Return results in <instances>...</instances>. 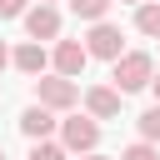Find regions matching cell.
Segmentation results:
<instances>
[{
	"label": "cell",
	"instance_id": "6da1fadb",
	"mask_svg": "<svg viewBox=\"0 0 160 160\" xmlns=\"http://www.w3.org/2000/svg\"><path fill=\"white\" fill-rule=\"evenodd\" d=\"M150 75H155V70H150V55H145V50H130V55L115 60V75H110L115 85H110V90H115V95H135V90L150 85Z\"/></svg>",
	"mask_w": 160,
	"mask_h": 160
},
{
	"label": "cell",
	"instance_id": "7a4b0ae2",
	"mask_svg": "<svg viewBox=\"0 0 160 160\" xmlns=\"http://www.w3.org/2000/svg\"><path fill=\"white\" fill-rule=\"evenodd\" d=\"M85 55H95V60H120L125 55V35H120V25H110V20H100V25H90V35H85Z\"/></svg>",
	"mask_w": 160,
	"mask_h": 160
},
{
	"label": "cell",
	"instance_id": "3957f363",
	"mask_svg": "<svg viewBox=\"0 0 160 160\" xmlns=\"http://www.w3.org/2000/svg\"><path fill=\"white\" fill-rule=\"evenodd\" d=\"M35 100H40L45 110H70V105L80 100V85L65 80V75H40V80H35Z\"/></svg>",
	"mask_w": 160,
	"mask_h": 160
},
{
	"label": "cell",
	"instance_id": "277c9868",
	"mask_svg": "<svg viewBox=\"0 0 160 160\" xmlns=\"http://www.w3.org/2000/svg\"><path fill=\"white\" fill-rule=\"evenodd\" d=\"M60 140H65V150H80V155H90V150L100 145V125H95L90 115H70V120L60 125Z\"/></svg>",
	"mask_w": 160,
	"mask_h": 160
},
{
	"label": "cell",
	"instance_id": "5b68a950",
	"mask_svg": "<svg viewBox=\"0 0 160 160\" xmlns=\"http://www.w3.org/2000/svg\"><path fill=\"white\" fill-rule=\"evenodd\" d=\"M25 30H30L35 45H40V40H55V35H60V10H55V5H35V10H25Z\"/></svg>",
	"mask_w": 160,
	"mask_h": 160
},
{
	"label": "cell",
	"instance_id": "8992f818",
	"mask_svg": "<svg viewBox=\"0 0 160 160\" xmlns=\"http://www.w3.org/2000/svg\"><path fill=\"white\" fill-rule=\"evenodd\" d=\"M85 60H90V55H85V45H80V40H60V45H55V75L75 80V75L85 70Z\"/></svg>",
	"mask_w": 160,
	"mask_h": 160
},
{
	"label": "cell",
	"instance_id": "52a82bcc",
	"mask_svg": "<svg viewBox=\"0 0 160 160\" xmlns=\"http://www.w3.org/2000/svg\"><path fill=\"white\" fill-rule=\"evenodd\" d=\"M85 110H90V120H115L120 115V95L110 85H90L85 90Z\"/></svg>",
	"mask_w": 160,
	"mask_h": 160
},
{
	"label": "cell",
	"instance_id": "ba28073f",
	"mask_svg": "<svg viewBox=\"0 0 160 160\" xmlns=\"http://www.w3.org/2000/svg\"><path fill=\"white\" fill-rule=\"evenodd\" d=\"M55 130V110H45V105H30L25 115H20V135H30V140H45Z\"/></svg>",
	"mask_w": 160,
	"mask_h": 160
},
{
	"label": "cell",
	"instance_id": "9c48e42d",
	"mask_svg": "<svg viewBox=\"0 0 160 160\" xmlns=\"http://www.w3.org/2000/svg\"><path fill=\"white\" fill-rule=\"evenodd\" d=\"M45 60H50V55H45V45H35V40H25V45L10 55V65H15V70H25V75H45Z\"/></svg>",
	"mask_w": 160,
	"mask_h": 160
},
{
	"label": "cell",
	"instance_id": "30bf717a",
	"mask_svg": "<svg viewBox=\"0 0 160 160\" xmlns=\"http://www.w3.org/2000/svg\"><path fill=\"white\" fill-rule=\"evenodd\" d=\"M135 30L140 35H150V40H160V5H135Z\"/></svg>",
	"mask_w": 160,
	"mask_h": 160
},
{
	"label": "cell",
	"instance_id": "8fae6325",
	"mask_svg": "<svg viewBox=\"0 0 160 160\" xmlns=\"http://www.w3.org/2000/svg\"><path fill=\"white\" fill-rule=\"evenodd\" d=\"M135 125H140V140H145V145H160V105H150Z\"/></svg>",
	"mask_w": 160,
	"mask_h": 160
},
{
	"label": "cell",
	"instance_id": "7c38bea8",
	"mask_svg": "<svg viewBox=\"0 0 160 160\" xmlns=\"http://www.w3.org/2000/svg\"><path fill=\"white\" fill-rule=\"evenodd\" d=\"M70 10H75L80 20H90V25H100L105 10H110V0H70Z\"/></svg>",
	"mask_w": 160,
	"mask_h": 160
},
{
	"label": "cell",
	"instance_id": "4fadbf2b",
	"mask_svg": "<svg viewBox=\"0 0 160 160\" xmlns=\"http://www.w3.org/2000/svg\"><path fill=\"white\" fill-rule=\"evenodd\" d=\"M30 160H65V145H50V140H35V145H30Z\"/></svg>",
	"mask_w": 160,
	"mask_h": 160
},
{
	"label": "cell",
	"instance_id": "5bb4252c",
	"mask_svg": "<svg viewBox=\"0 0 160 160\" xmlns=\"http://www.w3.org/2000/svg\"><path fill=\"white\" fill-rule=\"evenodd\" d=\"M120 160H160V150H155V145H145V140H135V145H125V150H120Z\"/></svg>",
	"mask_w": 160,
	"mask_h": 160
},
{
	"label": "cell",
	"instance_id": "9a60e30c",
	"mask_svg": "<svg viewBox=\"0 0 160 160\" xmlns=\"http://www.w3.org/2000/svg\"><path fill=\"white\" fill-rule=\"evenodd\" d=\"M15 15H25V0H0V20H15Z\"/></svg>",
	"mask_w": 160,
	"mask_h": 160
},
{
	"label": "cell",
	"instance_id": "2e32d148",
	"mask_svg": "<svg viewBox=\"0 0 160 160\" xmlns=\"http://www.w3.org/2000/svg\"><path fill=\"white\" fill-rule=\"evenodd\" d=\"M5 65H10V50H5V40H0V70H5Z\"/></svg>",
	"mask_w": 160,
	"mask_h": 160
},
{
	"label": "cell",
	"instance_id": "e0dca14e",
	"mask_svg": "<svg viewBox=\"0 0 160 160\" xmlns=\"http://www.w3.org/2000/svg\"><path fill=\"white\" fill-rule=\"evenodd\" d=\"M150 90H155V100H160V75H150Z\"/></svg>",
	"mask_w": 160,
	"mask_h": 160
},
{
	"label": "cell",
	"instance_id": "ac0fdd59",
	"mask_svg": "<svg viewBox=\"0 0 160 160\" xmlns=\"http://www.w3.org/2000/svg\"><path fill=\"white\" fill-rule=\"evenodd\" d=\"M85 160H110V155H95V150H90V155H85Z\"/></svg>",
	"mask_w": 160,
	"mask_h": 160
},
{
	"label": "cell",
	"instance_id": "d6986e66",
	"mask_svg": "<svg viewBox=\"0 0 160 160\" xmlns=\"http://www.w3.org/2000/svg\"><path fill=\"white\" fill-rule=\"evenodd\" d=\"M120 5H145V0H120Z\"/></svg>",
	"mask_w": 160,
	"mask_h": 160
},
{
	"label": "cell",
	"instance_id": "ffe728a7",
	"mask_svg": "<svg viewBox=\"0 0 160 160\" xmlns=\"http://www.w3.org/2000/svg\"><path fill=\"white\" fill-rule=\"evenodd\" d=\"M40 5H55V0H40Z\"/></svg>",
	"mask_w": 160,
	"mask_h": 160
},
{
	"label": "cell",
	"instance_id": "44dd1931",
	"mask_svg": "<svg viewBox=\"0 0 160 160\" xmlns=\"http://www.w3.org/2000/svg\"><path fill=\"white\" fill-rule=\"evenodd\" d=\"M0 160H5V150H0Z\"/></svg>",
	"mask_w": 160,
	"mask_h": 160
}]
</instances>
